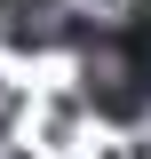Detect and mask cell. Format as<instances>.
<instances>
[{
    "label": "cell",
    "mask_w": 151,
    "mask_h": 159,
    "mask_svg": "<svg viewBox=\"0 0 151 159\" xmlns=\"http://www.w3.org/2000/svg\"><path fill=\"white\" fill-rule=\"evenodd\" d=\"M88 103L103 119H143L151 111V8L135 24H103L88 40Z\"/></svg>",
    "instance_id": "6da1fadb"
}]
</instances>
